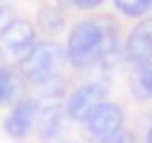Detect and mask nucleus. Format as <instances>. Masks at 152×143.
Instances as JSON below:
<instances>
[{
  "mask_svg": "<svg viewBox=\"0 0 152 143\" xmlns=\"http://www.w3.org/2000/svg\"><path fill=\"white\" fill-rule=\"evenodd\" d=\"M103 52V23L83 20L74 25L67 38V61L76 69H87L96 65Z\"/></svg>",
  "mask_w": 152,
  "mask_h": 143,
  "instance_id": "nucleus-1",
  "label": "nucleus"
},
{
  "mask_svg": "<svg viewBox=\"0 0 152 143\" xmlns=\"http://www.w3.org/2000/svg\"><path fill=\"white\" fill-rule=\"evenodd\" d=\"M63 49L52 40H40L34 49L20 61V74L34 85H43L47 81L58 78L63 65Z\"/></svg>",
  "mask_w": 152,
  "mask_h": 143,
  "instance_id": "nucleus-2",
  "label": "nucleus"
},
{
  "mask_svg": "<svg viewBox=\"0 0 152 143\" xmlns=\"http://www.w3.org/2000/svg\"><path fill=\"white\" fill-rule=\"evenodd\" d=\"M36 45V29L31 23L20 18H11L0 29V47L16 61H23Z\"/></svg>",
  "mask_w": 152,
  "mask_h": 143,
  "instance_id": "nucleus-3",
  "label": "nucleus"
},
{
  "mask_svg": "<svg viewBox=\"0 0 152 143\" xmlns=\"http://www.w3.org/2000/svg\"><path fill=\"white\" fill-rule=\"evenodd\" d=\"M105 96H107V85L103 81H90L85 85H81L69 96V101L65 105L67 119L76 121V123H85L87 116L101 103H105Z\"/></svg>",
  "mask_w": 152,
  "mask_h": 143,
  "instance_id": "nucleus-4",
  "label": "nucleus"
},
{
  "mask_svg": "<svg viewBox=\"0 0 152 143\" xmlns=\"http://www.w3.org/2000/svg\"><path fill=\"white\" fill-rule=\"evenodd\" d=\"M85 130L90 136L99 139V141L105 136H112L119 130H123V110L116 103L105 101L85 119Z\"/></svg>",
  "mask_w": 152,
  "mask_h": 143,
  "instance_id": "nucleus-5",
  "label": "nucleus"
},
{
  "mask_svg": "<svg viewBox=\"0 0 152 143\" xmlns=\"http://www.w3.org/2000/svg\"><path fill=\"white\" fill-rule=\"evenodd\" d=\"M40 114V105L36 98H20L11 107L9 116L5 119V132L14 139H23L31 132L34 123L38 121Z\"/></svg>",
  "mask_w": 152,
  "mask_h": 143,
  "instance_id": "nucleus-6",
  "label": "nucleus"
},
{
  "mask_svg": "<svg viewBox=\"0 0 152 143\" xmlns=\"http://www.w3.org/2000/svg\"><path fill=\"white\" fill-rule=\"evenodd\" d=\"M125 61L139 65V63L152 61V18H145L130 31L128 43L123 47Z\"/></svg>",
  "mask_w": 152,
  "mask_h": 143,
  "instance_id": "nucleus-7",
  "label": "nucleus"
},
{
  "mask_svg": "<svg viewBox=\"0 0 152 143\" xmlns=\"http://www.w3.org/2000/svg\"><path fill=\"white\" fill-rule=\"evenodd\" d=\"M67 123V112L58 103H49L38 114V136L43 141H56Z\"/></svg>",
  "mask_w": 152,
  "mask_h": 143,
  "instance_id": "nucleus-8",
  "label": "nucleus"
},
{
  "mask_svg": "<svg viewBox=\"0 0 152 143\" xmlns=\"http://www.w3.org/2000/svg\"><path fill=\"white\" fill-rule=\"evenodd\" d=\"M121 56H123V52H121V45H119L116 27L112 23H105L103 25V52H101V58L96 65H101L103 69H112L119 63Z\"/></svg>",
  "mask_w": 152,
  "mask_h": 143,
  "instance_id": "nucleus-9",
  "label": "nucleus"
},
{
  "mask_svg": "<svg viewBox=\"0 0 152 143\" xmlns=\"http://www.w3.org/2000/svg\"><path fill=\"white\" fill-rule=\"evenodd\" d=\"M130 92L134 98H150L152 96V61L139 63L130 72Z\"/></svg>",
  "mask_w": 152,
  "mask_h": 143,
  "instance_id": "nucleus-10",
  "label": "nucleus"
},
{
  "mask_svg": "<svg viewBox=\"0 0 152 143\" xmlns=\"http://www.w3.org/2000/svg\"><path fill=\"white\" fill-rule=\"evenodd\" d=\"M114 5L125 16H143L152 9V0H114Z\"/></svg>",
  "mask_w": 152,
  "mask_h": 143,
  "instance_id": "nucleus-11",
  "label": "nucleus"
},
{
  "mask_svg": "<svg viewBox=\"0 0 152 143\" xmlns=\"http://www.w3.org/2000/svg\"><path fill=\"white\" fill-rule=\"evenodd\" d=\"M16 90H18V81H16V76L11 74L9 69L0 67V105L5 103V101H9L11 96L16 94Z\"/></svg>",
  "mask_w": 152,
  "mask_h": 143,
  "instance_id": "nucleus-12",
  "label": "nucleus"
},
{
  "mask_svg": "<svg viewBox=\"0 0 152 143\" xmlns=\"http://www.w3.org/2000/svg\"><path fill=\"white\" fill-rule=\"evenodd\" d=\"M38 23L47 34H58L63 29V16L54 9H43L38 14Z\"/></svg>",
  "mask_w": 152,
  "mask_h": 143,
  "instance_id": "nucleus-13",
  "label": "nucleus"
},
{
  "mask_svg": "<svg viewBox=\"0 0 152 143\" xmlns=\"http://www.w3.org/2000/svg\"><path fill=\"white\" fill-rule=\"evenodd\" d=\"M99 143H134V139H132V134H130L128 130H119V132L112 134V136L101 139Z\"/></svg>",
  "mask_w": 152,
  "mask_h": 143,
  "instance_id": "nucleus-14",
  "label": "nucleus"
},
{
  "mask_svg": "<svg viewBox=\"0 0 152 143\" xmlns=\"http://www.w3.org/2000/svg\"><path fill=\"white\" fill-rule=\"evenodd\" d=\"M103 0H74L76 7H81V9H94V7H99Z\"/></svg>",
  "mask_w": 152,
  "mask_h": 143,
  "instance_id": "nucleus-15",
  "label": "nucleus"
},
{
  "mask_svg": "<svg viewBox=\"0 0 152 143\" xmlns=\"http://www.w3.org/2000/svg\"><path fill=\"white\" fill-rule=\"evenodd\" d=\"M145 143H152V125H150V130H148V136H145Z\"/></svg>",
  "mask_w": 152,
  "mask_h": 143,
  "instance_id": "nucleus-16",
  "label": "nucleus"
},
{
  "mask_svg": "<svg viewBox=\"0 0 152 143\" xmlns=\"http://www.w3.org/2000/svg\"><path fill=\"white\" fill-rule=\"evenodd\" d=\"M65 143H74V141H65Z\"/></svg>",
  "mask_w": 152,
  "mask_h": 143,
  "instance_id": "nucleus-17",
  "label": "nucleus"
}]
</instances>
